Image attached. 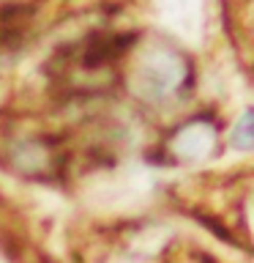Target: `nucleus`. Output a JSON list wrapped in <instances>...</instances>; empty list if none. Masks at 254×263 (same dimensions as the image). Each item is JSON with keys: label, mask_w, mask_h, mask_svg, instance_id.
I'll list each match as a JSON object with an SVG mask.
<instances>
[{"label": "nucleus", "mask_w": 254, "mask_h": 263, "mask_svg": "<svg viewBox=\"0 0 254 263\" xmlns=\"http://www.w3.org/2000/svg\"><path fill=\"white\" fill-rule=\"evenodd\" d=\"M131 41H137L134 33H118V36H90L82 47L79 55V66L85 71H96V69H107L110 63H115L118 58L131 47Z\"/></svg>", "instance_id": "obj_1"}]
</instances>
